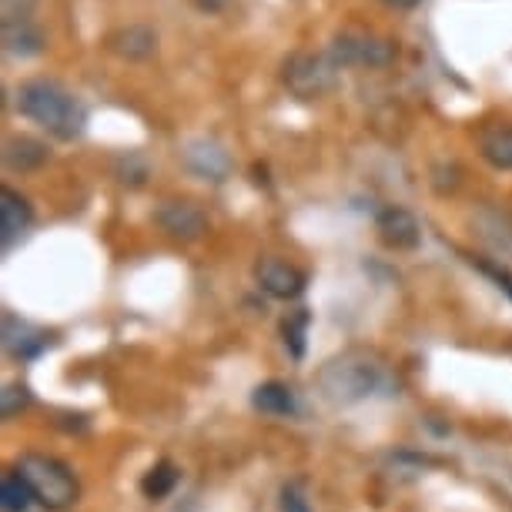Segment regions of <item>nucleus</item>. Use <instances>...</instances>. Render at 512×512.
<instances>
[{
	"mask_svg": "<svg viewBox=\"0 0 512 512\" xmlns=\"http://www.w3.org/2000/svg\"><path fill=\"white\" fill-rule=\"evenodd\" d=\"M17 114L27 121H34L37 128H44L47 134L61 141H74L81 138L84 131V104L74 98L64 84L51 81V77H27V81L17 88Z\"/></svg>",
	"mask_w": 512,
	"mask_h": 512,
	"instance_id": "f257e3e1",
	"label": "nucleus"
},
{
	"mask_svg": "<svg viewBox=\"0 0 512 512\" xmlns=\"http://www.w3.org/2000/svg\"><path fill=\"white\" fill-rule=\"evenodd\" d=\"M318 392L325 402L338 405H359L365 399H372L375 392L385 385V365L375 352L365 349H349L342 355H332L315 375Z\"/></svg>",
	"mask_w": 512,
	"mask_h": 512,
	"instance_id": "f03ea898",
	"label": "nucleus"
},
{
	"mask_svg": "<svg viewBox=\"0 0 512 512\" xmlns=\"http://www.w3.org/2000/svg\"><path fill=\"white\" fill-rule=\"evenodd\" d=\"M17 472L27 479V486L34 492V502H41L44 509H67L77 502V476L71 466L54 456H44V452H27L17 462Z\"/></svg>",
	"mask_w": 512,
	"mask_h": 512,
	"instance_id": "7ed1b4c3",
	"label": "nucleus"
},
{
	"mask_svg": "<svg viewBox=\"0 0 512 512\" xmlns=\"http://www.w3.org/2000/svg\"><path fill=\"white\" fill-rule=\"evenodd\" d=\"M338 64L332 54H312V51H295L282 64V81L285 88L302 101L322 98L325 91H332Z\"/></svg>",
	"mask_w": 512,
	"mask_h": 512,
	"instance_id": "20e7f679",
	"label": "nucleus"
},
{
	"mask_svg": "<svg viewBox=\"0 0 512 512\" xmlns=\"http://www.w3.org/2000/svg\"><path fill=\"white\" fill-rule=\"evenodd\" d=\"M328 54H332V61L338 67H382L389 64L395 57V44L382 41V37L375 34H365V31H342L328 47Z\"/></svg>",
	"mask_w": 512,
	"mask_h": 512,
	"instance_id": "39448f33",
	"label": "nucleus"
},
{
	"mask_svg": "<svg viewBox=\"0 0 512 512\" xmlns=\"http://www.w3.org/2000/svg\"><path fill=\"white\" fill-rule=\"evenodd\" d=\"M154 221H158V228L164 235L178 238V241H198L208 231V215L195 201H185V198H168L154 211Z\"/></svg>",
	"mask_w": 512,
	"mask_h": 512,
	"instance_id": "423d86ee",
	"label": "nucleus"
},
{
	"mask_svg": "<svg viewBox=\"0 0 512 512\" xmlns=\"http://www.w3.org/2000/svg\"><path fill=\"white\" fill-rule=\"evenodd\" d=\"M255 282L262 288L265 295L278 298V302H292L305 292V272L302 268H295L292 262H285V258H275L268 255L262 262L255 265Z\"/></svg>",
	"mask_w": 512,
	"mask_h": 512,
	"instance_id": "0eeeda50",
	"label": "nucleus"
},
{
	"mask_svg": "<svg viewBox=\"0 0 512 512\" xmlns=\"http://www.w3.org/2000/svg\"><path fill=\"white\" fill-rule=\"evenodd\" d=\"M375 231H379L382 245L392 248V251H412L422 241L419 218H415L412 211L402 208V205L382 208L379 218H375Z\"/></svg>",
	"mask_w": 512,
	"mask_h": 512,
	"instance_id": "6e6552de",
	"label": "nucleus"
},
{
	"mask_svg": "<svg viewBox=\"0 0 512 512\" xmlns=\"http://www.w3.org/2000/svg\"><path fill=\"white\" fill-rule=\"evenodd\" d=\"M34 225V208L21 191L0 188V248L11 251Z\"/></svg>",
	"mask_w": 512,
	"mask_h": 512,
	"instance_id": "1a4fd4ad",
	"label": "nucleus"
},
{
	"mask_svg": "<svg viewBox=\"0 0 512 512\" xmlns=\"http://www.w3.org/2000/svg\"><path fill=\"white\" fill-rule=\"evenodd\" d=\"M472 231L489 251H496L499 258L512 255V215L499 205H482L472 215Z\"/></svg>",
	"mask_w": 512,
	"mask_h": 512,
	"instance_id": "9d476101",
	"label": "nucleus"
},
{
	"mask_svg": "<svg viewBox=\"0 0 512 512\" xmlns=\"http://www.w3.org/2000/svg\"><path fill=\"white\" fill-rule=\"evenodd\" d=\"M47 345H51V335L44 332V328H37L31 322H24V318H17L14 312H4V352L11 355V359H37Z\"/></svg>",
	"mask_w": 512,
	"mask_h": 512,
	"instance_id": "9b49d317",
	"label": "nucleus"
},
{
	"mask_svg": "<svg viewBox=\"0 0 512 512\" xmlns=\"http://www.w3.org/2000/svg\"><path fill=\"white\" fill-rule=\"evenodd\" d=\"M185 164L191 175L205 178V181H225L228 171H231V161H228V151L221 148L218 141H208V138H195L185 144Z\"/></svg>",
	"mask_w": 512,
	"mask_h": 512,
	"instance_id": "f8f14e48",
	"label": "nucleus"
},
{
	"mask_svg": "<svg viewBox=\"0 0 512 512\" xmlns=\"http://www.w3.org/2000/svg\"><path fill=\"white\" fill-rule=\"evenodd\" d=\"M108 51L124 57V61H148V57L158 51V34H154L148 24L118 27V31L108 37Z\"/></svg>",
	"mask_w": 512,
	"mask_h": 512,
	"instance_id": "ddd939ff",
	"label": "nucleus"
},
{
	"mask_svg": "<svg viewBox=\"0 0 512 512\" xmlns=\"http://www.w3.org/2000/svg\"><path fill=\"white\" fill-rule=\"evenodd\" d=\"M479 154L482 161L492 164L496 171H512V124H486V128L479 131Z\"/></svg>",
	"mask_w": 512,
	"mask_h": 512,
	"instance_id": "4468645a",
	"label": "nucleus"
},
{
	"mask_svg": "<svg viewBox=\"0 0 512 512\" xmlns=\"http://www.w3.org/2000/svg\"><path fill=\"white\" fill-rule=\"evenodd\" d=\"M44 34L41 27L31 24L27 17H11V21H4V51L11 57H37L44 51Z\"/></svg>",
	"mask_w": 512,
	"mask_h": 512,
	"instance_id": "2eb2a0df",
	"label": "nucleus"
},
{
	"mask_svg": "<svg viewBox=\"0 0 512 512\" xmlns=\"http://www.w3.org/2000/svg\"><path fill=\"white\" fill-rule=\"evenodd\" d=\"M47 161V144L31 134H14L4 141V164L11 171H37Z\"/></svg>",
	"mask_w": 512,
	"mask_h": 512,
	"instance_id": "dca6fc26",
	"label": "nucleus"
},
{
	"mask_svg": "<svg viewBox=\"0 0 512 512\" xmlns=\"http://www.w3.org/2000/svg\"><path fill=\"white\" fill-rule=\"evenodd\" d=\"M251 405H255L262 415H292L295 412V392L288 389L285 382H262L255 392H251Z\"/></svg>",
	"mask_w": 512,
	"mask_h": 512,
	"instance_id": "f3484780",
	"label": "nucleus"
},
{
	"mask_svg": "<svg viewBox=\"0 0 512 512\" xmlns=\"http://www.w3.org/2000/svg\"><path fill=\"white\" fill-rule=\"evenodd\" d=\"M178 466L175 462H168V459H161V462H154V466L144 472V479H141V492L148 499H164V496H171L175 492V486H178Z\"/></svg>",
	"mask_w": 512,
	"mask_h": 512,
	"instance_id": "a211bd4d",
	"label": "nucleus"
},
{
	"mask_svg": "<svg viewBox=\"0 0 512 512\" xmlns=\"http://www.w3.org/2000/svg\"><path fill=\"white\" fill-rule=\"evenodd\" d=\"M31 502H34V492L21 472L17 469L4 472V479H0V506H4V512H27Z\"/></svg>",
	"mask_w": 512,
	"mask_h": 512,
	"instance_id": "6ab92c4d",
	"label": "nucleus"
},
{
	"mask_svg": "<svg viewBox=\"0 0 512 512\" xmlns=\"http://www.w3.org/2000/svg\"><path fill=\"white\" fill-rule=\"evenodd\" d=\"M305 332H308V312H305V308H302V312H295V315H288L282 322L285 345H288V352H292L295 359H302V355H305Z\"/></svg>",
	"mask_w": 512,
	"mask_h": 512,
	"instance_id": "aec40b11",
	"label": "nucleus"
},
{
	"mask_svg": "<svg viewBox=\"0 0 512 512\" xmlns=\"http://www.w3.org/2000/svg\"><path fill=\"white\" fill-rule=\"evenodd\" d=\"M31 405V389L24 382H7L4 392H0V415L4 419H14L17 412H24Z\"/></svg>",
	"mask_w": 512,
	"mask_h": 512,
	"instance_id": "412c9836",
	"label": "nucleus"
},
{
	"mask_svg": "<svg viewBox=\"0 0 512 512\" xmlns=\"http://www.w3.org/2000/svg\"><path fill=\"white\" fill-rule=\"evenodd\" d=\"M278 509L282 512H312L302 486H295V482H288V486H282V492H278Z\"/></svg>",
	"mask_w": 512,
	"mask_h": 512,
	"instance_id": "4be33fe9",
	"label": "nucleus"
},
{
	"mask_svg": "<svg viewBox=\"0 0 512 512\" xmlns=\"http://www.w3.org/2000/svg\"><path fill=\"white\" fill-rule=\"evenodd\" d=\"M121 181H131V185H141L144 178H148V164H144L138 154H124L121 158Z\"/></svg>",
	"mask_w": 512,
	"mask_h": 512,
	"instance_id": "5701e85b",
	"label": "nucleus"
},
{
	"mask_svg": "<svg viewBox=\"0 0 512 512\" xmlns=\"http://www.w3.org/2000/svg\"><path fill=\"white\" fill-rule=\"evenodd\" d=\"M225 4H228V0H195V7H198V11H205V14L225 11Z\"/></svg>",
	"mask_w": 512,
	"mask_h": 512,
	"instance_id": "b1692460",
	"label": "nucleus"
},
{
	"mask_svg": "<svg viewBox=\"0 0 512 512\" xmlns=\"http://www.w3.org/2000/svg\"><path fill=\"white\" fill-rule=\"evenodd\" d=\"M382 4L395 7V11H412V7H419L422 0H382Z\"/></svg>",
	"mask_w": 512,
	"mask_h": 512,
	"instance_id": "393cba45",
	"label": "nucleus"
}]
</instances>
